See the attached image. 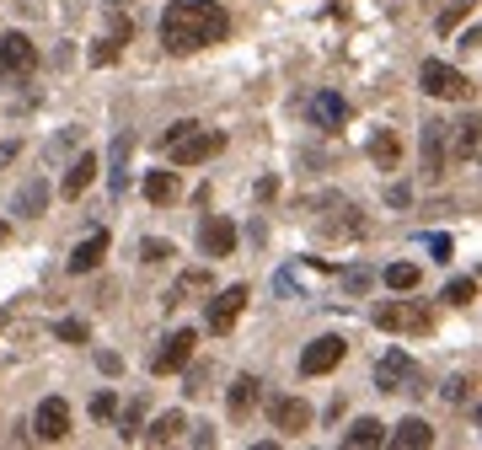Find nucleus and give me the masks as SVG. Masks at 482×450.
Returning a JSON list of instances; mask_svg holds the SVG:
<instances>
[{"instance_id":"473e14b6","label":"nucleus","mask_w":482,"mask_h":450,"mask_svg":"<svg viewBox=\"0 0 482 450\" xmlns=\"http://www.w3.org/2000/svg\"><path fill=\"white\" fill-rule=\"evenodd\" d=\"M140 252H145V263H166V258H177V252H172V242H145Z\"/></svg>"},{"instance_id":"6ab92c4d","label":"nucleus","mask_w":482,"mask_h":450,"mask_svg":"<svg viewBox=\"0 0 482 450\" xmlns=\"http://www.w3.org/2000/svg\"><path fill=\"white\" fill-rule=\"evenodd\" d=\"M440 145H445V123H424V177H440V166H445Z\"/></svg>"},{"instance_id":"bb28decb","label":"nucleus","mask_w":482,"mask_h":450,"mask_svg":"<svg viewBox=\"0 0 482 450\" xmlns=\"http://www.w3.org/2000/svg\"><path fill=\"white\" fill-rule=\"evenodd\" d=\"M445 397H451V403L461 408V403H472V397H478V381H472V376H456V381L445 386Z\"/></svg>"},{"instance_id":"7c9ffc66","label":"nucleus","mask_w":482,"mask_h":450,"mask_svg":"<svg viewBox=\"0 0 482 450\" xmlns=\"http://www.w3.org/2000/svg\"><path fill=\"white\" fill-rule=\"evenodd\" d=\"M188 129H199V123H193V118H177V123H166V134H161V140H156V145H161V150H166V145H177V140H182V134H188Z\"/></svg>"},{"instance_id":"1a4fd4ad","label":"nucleus","mask_w":482,"mask_h":450,"mask_svg":"<svg viewBox=\"0 0 482 450\" xmlns=\"http://www.w3.org/2000/svg\"><path fill=\"white\" fill-rule=\"evenodd\" d=\"M268 424L290 440V435H306L311 429V403L306 397H274L268 403Z\"/></svg>"},{"instance_id":"ddd939ff","label":"nucleus","mask_w":482,"mask_h":450,"mask_svg":"<svg viewBox=\"0 0 482 450\" xmlns=\"http://www.w3.org/2000/svg\"><path fill=\"white\" fill-rule=\"evenodd\" d=\"M97 166H102V161H97L91 150H80V156L70 161V172H64V183H59V193H64V199H80V193H86V188L97 183Z\"/></svg>"},{"instance_id":"20e7f679","label":"nucleus","mask_w":482,"mask_h":450,"mask_svg":"<svg viewBox=\"0 0 482 450\" xmlns=\"http://www.w3.org/2000/svg\"><path fill=\"white\" fill-rule=\"evenodd\" d=\"M343 360H349V338L322 333V338H311V344L300 349V376H327V370H338Z\"/></svg>"},{"instance_id":"aec40b11","label":"nucleus","mask_w":482,"mask_h":450,"mask_svg":"<svg viewBox=\"0 0 482 450\" xmlns=\"http://www.w3.org/2000/svg\"><path fill=\"white\" fill-rule=\"evenodd\" d=\"M177 193H182L177 172H166V166H161V172H150V177H145V199H150V204H172Z\"/></svg>"},{"instance_id":"72a5a7b5","label":"nucleus","mask_w":482,"mask_h":450,"mask_svg":"<svg viewBox=\"0 0 482 450\" xmlns=\"http://www.w3.org/2000/svg\"><path fill=\"white\" fill-rule=\"evenodd\" d=\"M140 413H145L140 403H134V408L123 413V424H118V440H134V435H140V429H134V424H140Z\"/></svg>"},{"instance_id":"4be33fe9","label":"nucleus","mask_w":482,"mask_h":450,"mask_svg":"<svg viewBox=\"0 0 482 450\" xmlns=\"http://www.w3.org/2000/svg\"><path fill=\"white\" fill-rule=\"evenodd\" d=\"M381 279H386V290H397V295H408V290H419V279H424V268H419V263H392V268H386Z\"/></svg>"},{"instance_id":"f704fd0d","label":"nucleus","mask_w":482,"mask_h":450,"mask_svg":"<svg viewBox=\"0 0 482 450\" xmlns=\"http://www.w3.org/2000/svg\"><path fill=\"white\" fill-rule=\"evenodd\" d=\"M199 284H209V268H193V274H182V284H177V290H199Z\"/></svg>"},{"instance_id":"f8f14e48","label":"nucleus","mask_w":482,"mask_h":450,"mask_svg":"<svg viewBox=\"0 0 482 450\" xmlns=\"http://www.w3.org/2000/svg\"><path fill=\"white\" fill-rule=\"evenodd\" d=\"M199 247H204L209 263H215V258H231V252H236V225H231L225 215H209L204 231H199Z\"/></svg>"},{"instance_id":"39448f33","label":"nucleus","mask_w":482,"mask_h":450,"mask_svg":"<svg viewBox=\"0 0 482 450\" xmlns=\"http://www.w3.org/2000/svg\"><path fill=\"white\" fill-rule=\"evenodd\" d=\"M220 150H225V134H215V129H188L177 145H166L172 166H199V161H209V156H220Z\"/></svg>"},{"instance_id":"dca6fc26","label":"nucleus","mask_w":482,"mask_h":450,"mask_svg":"<svg viewBox=\"0 0 482 450\" xmlns=\"http://www.w3.org/2000/svg\"><path fill=\"white\" fill-rule=\"evenodd\" d=\"M343 446H349V450L386 446V424H381V419H354V424L343 429Z\"/></svg>"},{"instance_id":"a878e982","label":"nucleus","mask_w":482,"mask_h":450,"mask_svg":"<svg viewBox=\"0 0 482 450\" xmlns=\"http://www.w3.org/2000/svg\"><path fill=\"white\" fill-rule=\"evenodd\" d=\"M445 301H451V306H472V301H478V279H472V274H467V279H451V284H445Z\"/></svg>"},{"instance_id":"cd10ccee","label":"nucleus","mask_w":482,"mask_h":450,"mask_svg":"<svg viewBox=\"0 0 482 450\" xmlns=\"http://www.w3.org/2000/svg\"><path fill=\"white\" fill-rule=\"evenodd\" d=\"M370 284H376V274H370V268H349V274H343V290H349V295H365Z\"/></svg>"},{"instance_id":"0eeeda50","label":"nucleus","mask_w":482,"mask_h":450,"mask_svg":"<svg viewBox=\"0 0 482 450\" xmlns=\"http://www.w3.org/2000/svg\"><path fill=\"white\" fill-rule=\"evenodd\" d=\"M193 354H199V333H193V327H177V333L156 349L150 370H156V376H177L182 365H193Z\"/></svg>"},{"instance_id":"393cba45","label":"nucleus","mask_w":482,"mask_h":450,"mask_svg":"<svg viewBox=\"0 0 482 450\" xmlns=\"http://www.w3.org/2000/svg\"><path fill=\"white\" fill-rule=\"evenodd\" d=\"M456 161H478V118L461 123V134H456Z\"/></svg>"},{"instance_id":"412c9836","label":"nucleus","mask_w":482,"mask_h":450,"mask_svg":"<svg viewBox=\"0 0 482 450\" xmlns=\"http://www.w3.org/2000/svg\"><path fill=\"white\" fill-rule=\"evenodd\" d=\"M182 429H188V419H182V413L172 408V413H161V419H150V429H145V440H150V446H172V440H177Z\"/></svg>"},{"instance_id":"5701e85b","label":"nucleus","mask_w":482,"mask_h":450,"mask_svg":"<svg viewBox=\"0 0 482 450\" xmlns=\"http://www.w3.org/2000/svg\"><path fill=\"white\" fill-rule=\"evenodd\" d=\"M311 113H317V123H327V129H333V123H343V118H349V102H343V97H333V91H322Z\"/></svg>"},{"instance_id":"9d476101","label":"nucleus","mask_w":482,"mask_h":450,"mask_svg":"<svg viewBox=\"0 0 482 450\" xmlns=\"http://www.w3.org/2000/svg\"><path fill=\"white\" fill-rule=\"evenodd\" d=\"M32 435L48 440V446L64 440V435H70V403H64V397H43L38 413H32Z\"/></svg>"},{"instance_id":"4c0bfd02","label":"nucleus","mask_w":482,"mask_h":450,"mask_svg":"<svg viewBox=\"0 0 482 450\" xmlns=\"http://www.w3.org/2000/svg\"><path fill=\"white\" fill-rule=\"evenodd\" d=\"M429 252L435 258H451V236H429Z\"/></svg>"},{"instance_id":"2f4dec72","label":"nucleus","mask_w":482,"mask_h":450,"mask_svg":"<svg viewBox=\"0 0 482 450\" xmlns=\"http://www.w3.org/2000/svg\"><path fill=\"white\" fill-rule=\"evenodd\" d=\"M113 413H118V397L113 392H97L91 397V419H113Z\"/></svg>"},{"instance_id":"a211bd4d","label":"nucleus","mask_w":482,"mask_h":450,"mask_svg":"<svg viewBox=\"0 0 482 450\" xmlns=\"http://www.w3.org/2000/svg\"><path fill=\"white\" fill-rule=\"evenodd\" d=\"M48 209V183L43 177H32V183H21V193H16V204H11V215H43Z\"/></svg>"},{"instance_id":"9b49d317","label":"nucleus","mask_w":482,"mask_h":450,"mask_svg":"<svg viewBox=\"0 0 482 450\" xmlns=\"http://www.w3.org/2000/svg\"><path fill=\"white\" fill-rule=\"evenodd\" d=\"M38 64V48L27 32H0V75H27Z\"/></svg>"},{"instance_id":"c9c22d12","label":"nucleus","mask_w":482,"mask_h":450,"mask_svg":"<svg viewBox=\"0 0 482 450\" xmlns=\"http://www.w3.org/2000/svg\"><path fill=\"white\" fill-rule=\"evenodd\" d=\"M97 365H102V376H118V370H123V360H118V354H97Z\"/></svg>"},{"instance_id":"b1692460","label":"nucleus","mask_w":482,"mask_h":450,"mask_svg":"<svg viewBox=\"0 0 482 450\" xmlns=\"http://www.w3.org/2000/svg\"><path fill=\"white\" fill-rule=\"evenodd\" d=\"M370 156H376V166H386V172H392V166H397V156H402L397 134H392V129H381V134L370 140Z\"/></svg>"},{"instance_id":"4468645a","label":"nucleus","mask_w":482,"mask_h":450,"mask_svg":"<svg viewBox=\"0 0 482 450\" xmlns=\"http://www.w3.org/2000/svg\"><path fill=\"white\" fill-rule=\"evenodd\" d=\"M102 258H107V231H91L75 252H70V274H91V268H102Z\"/></svg>"},{"instance_id":"f03ea898","label":"nucleus","mask_w":482,"mask_h":450,"mask_svg":"<svg viewBox=\"0 0 482 450\" xmlns=\"http://www.w3.org/2000/svg\"><path fill=\"white\" fill-rule=\"evenodd\" d=\"M419 86H424L429 97H440V102L472 97V81H467L456 64H445V59H424V64H419Z\"/></svg>"},{"instance_id":"c85d7f7f","label":"nucleus","mask_w":482,"mask_h":450,"mask_svg":"<svg viewBox=\"0 0 482 450\" xmlns=\"http://www.w3.org/2000/svg\"><path fill=\"white\" fill-rule=\"evenodd\" d=\"M54 333H59L64 344H86V338H91V327H86V322H75V317H64V322H59Z\"/></svg>"},{"instance_id":"e433bc0d","label":"nucleus","mask_w":482,"mask_h":450,"mask_svg":"<svg viewBox=\"0 0 482 450\" xmlns=\"http://www.w3.org/2000/svg\"><path fill=\"white\" fill-rule=\"evenodd\" d=\"M16 156H21V145H16V140H5V145H0V172H5V166H11Z\"/></svg>"},{"instance_id":"58836bf2","label":"nucleus","mask_w":482,"mask_h":450,"mask_svg":"<svg viewBox=\"0 0 482 450\" xmlns=\"http://www.w3.org/2000/svg\"><path fill=\"white\" fill-rule=\"evenodd\" d=\"M0 242H5V225H0Z\"/></svg>"},{"instance_id":"f257e3e1","label":"nucleus","mask_w":482,"mask_h":450,"mask_svg":"<svg viewBox=\"0 0 482 450\" xmlns=\"http://www.w3.org/2000/svg\"><path fill=\"white\" fill-rule=\"evenodd\" d=\"M231 32V16L215 5V0H172L161 11V48L166 54H199L209 43H220Z\"/></svg>"},{"instance_id":"2eb2a0df","label":"nucleus","mask_w":482,"mask_h":450,"mask_svg":"<svg viewBox=\"0 0 482 450\" xmlns=\"http://www.w3.org/2000/svg\"><path fill=\"white\" fill-rule=\"evenodd\" d=\"M386 440H392L397 450H429L435 446V429H429V419H402Z\"/></svg>"},{"instance_id":"f3484780","label":"nucleus","mask_w":482,"mask_h":450,"mask_svg":"<svg viewBox=\"0 0 482 450\" xmlns=\"http://www.w3.org/2000/svg\"><path fill=\"white\" fill-rule=\"evenodd\" d=\"M258 397H263V381H258V376H236V381H231V392H225V408L241 419L247 408H258Z\"/></svg>"},{"instance_id":"c756f323","label":"nucleus","mask_w":482,"mask_h":450,"mask_svg":"<svg viewBox=\"0 0 482 450\" xmlns=\"http://www.w3.org/2000/svg\"><path fill=\"white\" fill-rule=\"evenodd\" d=\"M118 48H123V38H113V32H107V38L91 48V59H97V64H113V59H118Z\"/></svg>"},{"instance_id":"7ed1b4c3","label":"nucleus","mask_w":482,"mask_h":450,"mask_svg":"<svg viewBox=\"0 0 482 450\" xmlns=\"http://www.w3.org/2000/svg\"><path fill=\"white\" fill-rule=\"evenodd\" d=\"M376 327L381 333H429V311H424V301H381Z\"/></svg>"},{"instance_id":"423d86ee","label":"nucleus","mask_w":482,"mask_h":450,"mask_svg":"<svg viewBox=\"0 0 482 450\" xmlns=\"http://www.w3.org/2000/svg\"><path fill=\"white\" fill-rule=\"evenodd\" d=\"M419 386V365L408 349H386L376 365V392H413Z\"/></svg>"},{"instance_id":"6e6552de","label":"nucleus","mask_w":482,"mask_h":450,"mask_svg":"<svg viewBox=\"0 0 482 450\" xmlns=\"http://www.w3.org/2000/svg\"><path fill=\"white\" fill-rule=\"evenodd\" d=\"M247 301H252V290H247V284H231V290H220V295L209 301V311H204L209 333H231V327H236V317L247 311Z\"/></svg>"}]
</instances>
